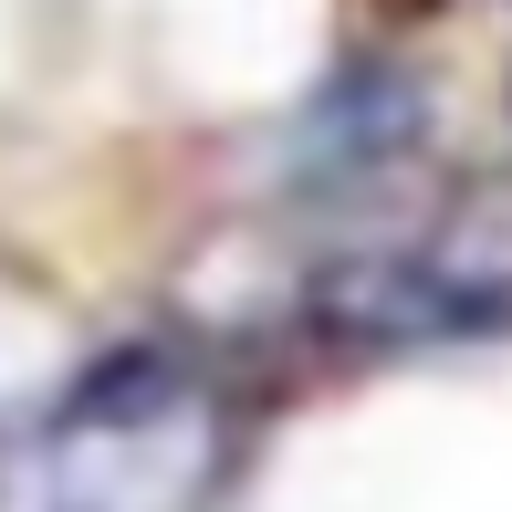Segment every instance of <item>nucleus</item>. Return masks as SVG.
Masks as SVG:
<instances>
[{"instance_id":"nucleus-1","label":"nucleus","mask_w":512,"mask_h":512,"mask_svg":"<svg viewBox=\"0 0 512 512\" xmlns=\"http://www.w3.org/2000/svg\"><path fill=\"white\" fill-rule=\"evenodd\" d=\"M230 481V398L189 345H115L32 450V512H209Z\"/></svg>"}]
</instances>
